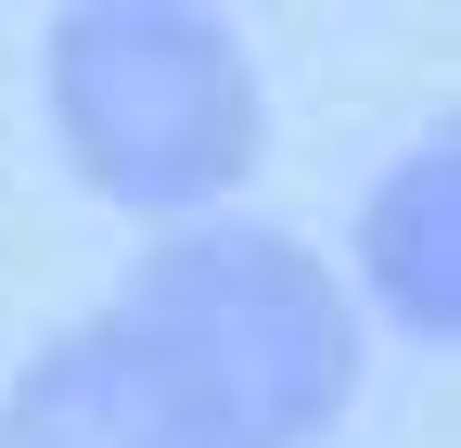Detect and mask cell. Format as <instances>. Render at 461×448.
<instances>
[{
    "label": "cell",
    "instance_id": "4",
    "mask_svg": "<svg viewBox=\"0 0 461 448\" xmlns=\"http://www.w3.org/2000/svg\"><path fill=\"white\" fill-rule=\"evenodd\" d=\"M372 282H384V308L411 333H448L461 320V141L448 129L397 166L384 205H372Z\"/></svg>",
    "mask_w": 461,
    "mask_h": 448
},
{
    "label": "cell",
    "instance_id": "2",
    "mask_svg": "<svg viewBox=\"0 0 461 448\" xmlns=\"http://www.w3.org/2000/svg\"><path fill=\"white\" fill-rule=\"evenodd\" d=\"M51 103L115 205H205L257 154L244 51L205 13H77L51 39Z\"/></svg>",
    "mask_w": 461,
    "mask_h": 448
},
{
    "label": "cell",
    "instance_id": "3",
    "mask_svg": "<svg viewBox=\"0 0 461 448\" xmlns=\"http://www.w3.org/2000/svg\"><path fill=\"white\" fill-rule=\"evenodd\" d=\"M0 448H218V435L193 423V398L154 372V346L129 320H90L14 384Z\"/></svg>",
    "mask_w": 461,
    "mask_h": 448
},
{
    "label": "cell",
    "instance_id": "1",
    "mask_svg": "<svg viewBox=\"0 0 461 448\" xmlns=\"http://www.w3.org/2000/svg\"><path fill=\"white\" fill-rule=\"evenodd\" d=\"M154 346V372L193 398V423L218 448H295L333 423L346 398V308L333 282L295 256V244H269V231H193V244H167L129 308H115Z\"/></svg>",
    "mask_w": 461,
    "mask_h": 448
}]
</instances>
